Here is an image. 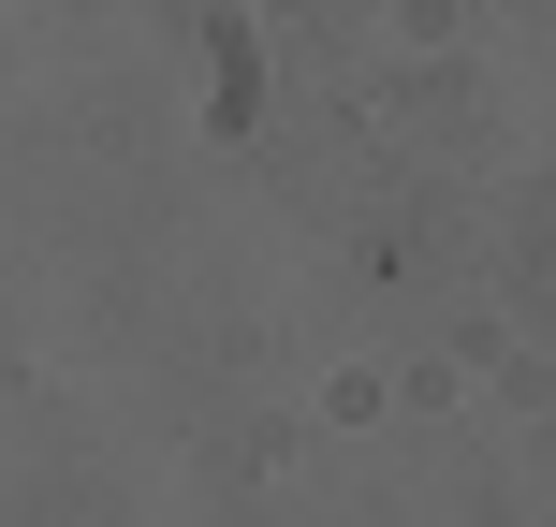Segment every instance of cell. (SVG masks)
I'll use <instances>...</instances> for the list:
<instances>
[]
</instances>
